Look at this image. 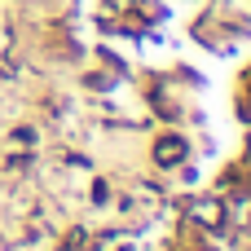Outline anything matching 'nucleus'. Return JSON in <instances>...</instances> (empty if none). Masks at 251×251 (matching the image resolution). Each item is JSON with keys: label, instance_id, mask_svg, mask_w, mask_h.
Segmentation results:
<instances>
[{"label": "nucleus", "instance_id": "nucleus-1", "mask_svg": "<svg viewBox=\"0 0 251 251\" xmlns=\"http://www.w3.org/2000/svg\"><path fill=\"white\" fill-rule=\"evenodd\" d=\"M181 154V141H159V159L168 163V159H176Z\"/></svg>", "mask_w": 251, "mask_h": 251}]
</instances>
